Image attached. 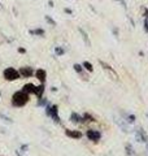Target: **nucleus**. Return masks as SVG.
<instances>
[{
    "mask_svg": "<svg viewBox=\"0 0 148 156\" xmlns=\"http://www.w3.org/2000/svg\"><path fill=\"white\" fill-rule=\"evenodd\" d=\"M115 121H116V124L122 129V131H125V133H127V131H129V128H127V125L123 122L121 119H115Z\"/></svg>",
    "mask_w": 148,
    "mask_h": 156,
    "instance_id": "nucleus-14",
    "label": "nucleus"
},
{
    "mask_svg": "<svg viewBox=\"0 0 148 156\" xmlns=\"http://www.w3.org/2000/svg\"><path fill=\"white\" fill-rule=\"evenodd\" d=\"M55 53L57 56H62L64 53H65V50H64V48H61V47H56L55 48Z\"/></svg>",
    "mask_w": 148,
    "mask_h": 156,
    "instance_id": "nucleus-21",
    "label": "nucleus"
},
{
    "mask_svg": "<svg viewBox=\"0 0 148 156\" xmlns=\"http://www.w3.org/2000/svg\"><path fill=\"white\" fill-rule=\"evenodd\" d=\"M70 121H72L73 124H85V120H83V117L81 115H78L77 112H72Z\"/></svg>",
    "mask_w": 148,
    "mask_h": 156,
    "instance_id": "nucleus-10",
    "label": "nucleus"
},
{
    "mask_svg": "<svg viewBox=\"0 0 148 156\" xmlns=\"http://www.w3.org/2000/svg\"><path fill=\"white\" fill-rule=\"evenodd\" d=\"M44 91H46V86H44V83H41L39 86H35V90H34V95H37L38 99H42Z\"/></svg>",
    "mask_w": 148,
    "mask_h": 156,
    "instance_id": "nucleus-11",
    "label": "nucleus"
},
{
    "mask_svg": "<svg viewBox=\"0 0 148 156\" xmlns=\"http://www.w3.org/2000/svg\"><path fill=\"white\" fill-rule=\"evenodd\" d=\"M82 117H83V120H85V122H95V117H93L92 115H90V113H83L82 115Z\"/></svg>",
    "mask_w": 148,
    "mask_h": 156,
    "instance_id": "nucleus-15",
    "label": "nucleus"
},
{
    "mask_svg": "<svg viewBox=\"0 0 148 156\" xmlns=\"http://www.w3.org/2000/svg\"><path fill=\"white\" fill-rule=\"evenodd\" d=\"M34 76L37 77V80L41 82V83H44L47 80V72L44 69H37V72L34 73Z\"/></svg>",
    "mask_w": 148,
    "mask_h": 156,
    "instance_id": "nucleus-8",
    "label": "nucleus"
},
{
    "mask_svg": "<svg viewBox=\"0 0 148 156\" xmlns=\"http://www.w3.org/2000/svg\"><path fill=\"white\" fill-rule=\"evenodd\" d=\"M44 20H46L47 23H49L51 26H56V21H55V20H53L51 16H46V17H44Z\"/></svg>",
    "mask_w": 148,
    "mask_h": 156,
    "instance_id": "nucleus-20",
    "label": "nucleus"
},
{
    "mask_svg": "<svg viewBox=\"0 0 148 156\" xmlns=\"http://www.w3.org/2000/svg\"><path fill=\"white\" fill-rule=\"evenodd\" d=\"M126 121H127V122H130V124H134L135 122V119H136V117H135V115H129V116H126Z\"/></svg>",
    "mask_w": 148,
    "mask_h": 156,
    "instance_id": "nucleus-23",
    "label": "nucleus"
},
{
    "mask_svg": "<svg viewBox=\"0 0 148 156\" xmlns=\"http://www.w3.org/2000/svg\"><path fill=\"white\" fill-rule=\"evenodd\" d=\"M78 31H79L82 34V38H83V41H85V44L87 47H91V42H90V39H88V35H87V33L83 30L82 27H78Z\"/></svg>",
    "mask_w": 148,
    "mask_h": 156,
    "instance_id": "nucleus-13",
    "label": "nucleus"
},
{
    "mask_svg": "<svg viewBox=\"0 0 148 156\" xmlns=\"http://www.w3.org/2000/svg\"><path fill=\"white\" fill-rule=\"evenodd\" d=\"M82 66H83V69H86L87 72H90V73H92V72H93V65L91 64V62H88V61H83Z\"/></svg>",
    "mask_w": 148,
    "mask_h": 156,
    "instance_id": "nucleus-18",
    "label": "nucleus"
},
{
    "mask_svg": "<svg viewBox=\"0 0 148 156\" xmlns=\"http://www.w3.org/2000/svg\"><path fill=\"white\" fill-rule=\"evenodd\" d=\"M34 90H35V85L34 83H26L23 87H22V91L26 92V94H34Z\"/></svg>",
    "mask_w": 148,
    "mask_h": 156,
    "instance_id": "nucleus-12",
    "label": "nucleus"
},
{
    "mask_svg": "<svg viewBox=\"0 0 148 156\" xmlns=\"http://www.w3.org/2000/svg\"><path fill=\"white\" fill-rule=\"evenodd\" d=\"M18 72L22 78H30L34 76V73H35V70H34L31 66H22V68H19Z\"/></svg>",
    "mask_w": 148,
    "mask_h": 156,
    "instance_id": "nucleus-5",
    "label": "nucleus"
},
{
    "mask_svg": "<svg viewBox=\"0 0 148 156\" xmlns=\"http://www.w3.org/2000/svg\"><path fill=\"white\" fill-rule=\"evenodd\" d=\"M117 2H120V3L122 4V7H123V8H126V3H125V0H117Z\"/></svg>",
    "mask_w": 148,
    "mask_h": 156,
    "instance_id": "nucleus-29",
    "label": "nucleus"
},
{
    "mask_svg": "<svg viewBox=\"0 0 148 156\" xmlns=\"http://www.w3.org/2000/svg\"><path fill=\"white\" fill-rule=\"evenodd\" d=\"M49 117H52L55 122L61 124V119H60V116H58V107L56 104L51 105V113H49Z\"/></svg>",
    "mask_w": 148,
    "mask_h": 156,
    "instance_id": "nucleus-6",
    "label": "nucleus"
},
{
    "mask_svg": "<svg viewBox=\"0 0 148 156\" xmlns=\"http://www.w3.org/2000/svg\"><path fill=\"white\" fill-rule=\"evenodd\" d=\"M3 77H4V80H7V81H9V82L16 81V80H19V78H21V76H19V72L16 70V69H14V68H12V66L5 68V69H4Z\"/></svg>",
    "mask_w": 148,
    "mask_h": 156,
    "instance_id": "nucleus-2",
    "label": "nucleus"
},
{
    "mask_svg": "<svg viewBox=\"0 0 148 156\" xmlns=\"http://www.w3.org/2000/svg\"><path fill=\"white\" fill-rule=\"evenodd\" d=\"M29 94L21 91H16L14 94L12 95V105L13 107H17V108H22L29 103Z\"/></svg>",
    "mask_w": 148,
    "mask_h": 156,
    "instance_id": "nucleus-1",
    "label": "nucleus"
},
{
    "mask_svg": "<svg viewBox=\"0 0 148 156\" xmlns=\"http://www.w3.org/2000/svg\"><path fill=\"white\" fill-rule=\"evenodd\" d=\"M147 150H148V143H147Z\"/></svg>",
    "mask_w": 148,
    "mask_h": 156,
    "instance_id": "nucleus-34",
    "label": "nucleus"
},
{
    "mask_svg": "<svg viewBox=\"0 0 148 156\" xmlns=\"http://www.w3.org/2000/svg\"><path fill=\"white\" fill-rule=\"evenodd\" d=\"M113 34H115V35H116V37L118 35V30H117V29H113Z\"/></svg>",
    "mask_w": 148,
    "mask_h": 156,
    "instance_id": "nucleus-31",
    "label": "nucleus"
},
{
    "mask_svg": "<svg viewBox=\"0 0 148 156\" xmlns=\"http://www.w3.org/2000/svg\"><path fill=\"white\" fill-rule=\"evenodd\" d=\"M86 135H87V138L90 139V140H92V142H99L100 140V138H101V133L100 131H97V130H93V129H88L87 131H86Z\"/></svg>",
    "mask_w": 148,
    "mask_h": 156,
    "instance_id": "nucleus-3",
    "label": "nucleus"
},
{
    "mask_svg": "<svg viewBox=\"0 0 148 156\" xmlns=\"http://www.w3.org/2000/svg\"><path fill=\"white\" fill-rule=\"evenodd\" d=\"M64 12L68 13V14H73V11H72V9H69V8H65V9H64Z\"/></svg>",
    "mask_w": 148,
    "mask_h": 156,
    "instance_id": "nucleus-27",
    "label": "nucleus"
},
{
    "mask_svg": "<svg viewBox=\"0 0 148 156\" xmlns=\"http://www.w3.org/2000/svg\"><path fill=\"white\" fill-rule=\"evenodd\" d=\"M144 17H148V9H144Z\"/></svg>",
    "mask_w": 148,
    "mask_h": 156,
    "instance_id": "nucleus-32",
    "label": "nucleus"
},
{
    "mask_svg": "<svg viewBox=\"0 0 148 156\" xmlns=\"http://www.w3.org/2000/svg\"><path fill=\"white\" fill-rule=\"evenodd\" d=\"M144 31L148 33V17L144 18Z\"/></svg>",
    "mask_w": 148,
    "mask_h": 156,
    "instance_id": "nucleus-25",
    "label": "nucleus"
},
{
    "mask_svg": "<svg viewBox=\"0 0 148 156\" xmlns=\"http://www.w3.org/2000/svg\"><path fill=\"white\" fill-rule=\"evenodd\" d=\"M65 135L69 136L72 139H81L82 138V131L81 130H70V129H66L65 130Z\"/></svg>",
    "mask_w": 148,
    "mask_h": 156,
    "instance_id": "nucleus-7",
    "label": "nucleus"
},
{
    "mask_svg": "<svg viewBox=\"0 0 148 156\" xmlns=\"http://www.w3.org/2000/svg\"><path fill=\"white\" fill-rule=\"evenodd\" d=\"M48 5L51 7V8H53V7H55V5H53V2H52V0H49V2H48Z\"/></svg>",
    "mask_w": 148,
    "mask_h": 156,
    "instance_id": "nucleus-30",
    "label": "nucleus"
},
{
    "mask_svg": "<svg viewBox=\"0 0 148 156\" xmlns=\"http://www.w3.org/2000/svg\"><path fill=\"white\" fill-rule=\"evenodd\" d=\"M0 119L4 120V121H7V122H9V124H13V120L11 119V117H8V116L3 115V113H0Z\"/></svg>",
    "mask_w": 148,
    "mask_h": 156,
    "instance_id": "nucleus-22",
    "label": "nucleus"
},
{
    "mask_svg": "<svg viewBox=\"0 0 148 156\" xmlns=\"http://www.w3.org/2000/svg\"><path fill=\"white\" fill-rule=\"evenodd\" d=\"M27 148H29L27 144H22V146H21V151H22V152H26Z\"/></svg>",
    "mask_w": 148,
    "mask_h": 156,
    "instance_id": "nucleus-26",
    "label": "nucleus"
},
{
    "mask_svg": "<svg viewBox=\"0 0 148 156\" xmlns=\"http://www.w3.org/2000/svg\"><path fill=\"white\" fill-rule=\"evenodd\" d=\"M125 150H126V155H127V156H134V155H135L134 148H132L131 144L126 143V144H125Z\"/></svg>",
    "mask_w": 148,
    "mask_h": 156,
    "instance_id": "nucleus-17",
    "label": "nucleus"
},
{
    "mask_svg": "<svg viewBox=\"0 0 148 156\" xmlns=\"http://www.w3.org/2000/svg\"><path fill=\"white\" fill-rule=\"evenodd\" d=\"M29 33H30L31 35H37V37H44V34H46L43 29H35V30H30Z\"/></svg>",
    "mask_w": 148,
    "mask_h": 156,
    "instance_id": "nucleus-16",
    "label": "nucleus"
},
{
    "mask_svg": "<svg viewBox=\"0 0 148 156\" xmlns=\"http://www.w3.org/2000/svg\"><path fill=\"white\" fill-rule=\"evenodd\" d=\"M39 105H47L48 103H47V99H43V98H42V99H39V103H38Z\"/></svg>",
    "mask_w": 148,
    "mask_h": 156,
    "instance_id": "nucleus-24",
    "label": "nucleus"
},
{
    "mask_svg": "<svg viewBox=\"0 0 148 156\" xmlns=\"http://www.w3.org/2000/svg\"><path fill=\"white\" fill-rule=\"evenodd\" d=\"M0 11H4V7L2 5V3H0Z\"/></svg>",
    "mask_w": 148,
    "mask_h": 156,
    "instance_id": "nucleus-33",
    "label": "nucleus"
},
{
    "mask_svg": "<svg viewBox=\"0 0 148 156\" xmlns=\"http://www.w3.org/2000/svg\"><path fill=\"white\" fill-rule=\"evenodd\" d=\"M73 69L76 70L78 74H82V72H83V66L81 65V64H74L73 65Z\"/></svg>",
    "mask_w": 148,
    "mask_h": 156,
    "instance_id": "nucleus-19",
    "label": "nucleus"
},
{
    "mask_svg": "<svg viewBox=\"0 0 148 156\" xmlns=\"http://www.w3.org/2000/svg\"><path fill=\"white\" fill-rule=\"evenodd\" d=\"M18 52L23 55V53H26V50H25V48H22V47H19V48H18Z\"/></svg>",
    "mask_w": 148,
    "mask_h": 156,
    "instance_id": "nucleus-28",
    "label": "nucleus"
},
{
    "mask_svg": "<svg viewBox=\"0 0 148 156\" xmlns=\"http://www.w3.org/2000/svg\"><path fill=\"white\" fill-rule=\"evenodd\" d=\"M99 64H100L101 66H103V69H104V70H107V72H109L111 73V74L113 76V78H115V80H117V73L115 72V69H113V68L109 65V64H107V62H104V61H103V60H100V61H99Z\"/></svg>",
    "mask_w": 148,
    "mask_h": 156,
    "instance_id": "nucleus-9",
    "label": "nucleus"
},
{
    "mask_svg": "<svg viewBox=\"0 0 148 156\" xmlns=\"http://www.w3.org/2000/svg\"><path fill=\"white\" fill-rule=\"evenodd\" d=\"M135 139L138 140V142H143V143H147L148 142V135L144 130H143L142 128H138L135 130Z\"/></svg>",
    "mask_w": 148,
    "mask_h": 156,
    "instance_id": "nucleus-4",
    "label": "nucleus"
},
{
    "mask_svg": "<svg viewBox=\"0 0 148 156\" xmlns=\"http://www.w3.org/2000/svg\"><path fill=\"white\" fill-rule=\"evenodd\" d=\"M0 96H2V92H0Z\"/></svg>",
    "mask_w": 148,
    "mask_h": 156,
    "instance_id": "nucleus-35",
    "label": "nucleus"
}]
</instances>
